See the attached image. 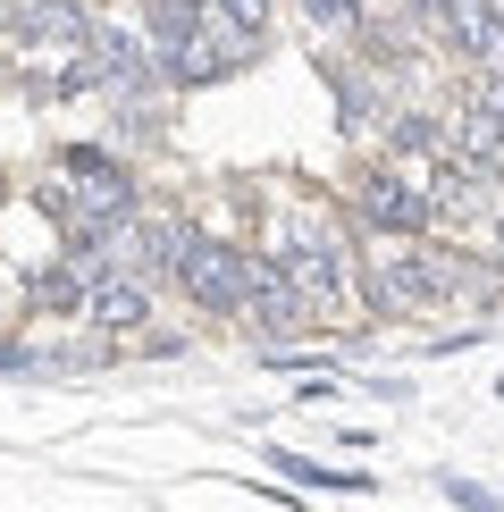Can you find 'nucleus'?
<instances>
[{
	"instance_id": "obj_1",
	"label": "nucleus",
	"mask_w": 504,
	"mask_h": 512,
	"mask_svg": "<svg viewBox=\"0 0 504 512\" xmlns=\"http://www.w3.org/2000/svg\"><path fill=\"white\" fill-rule=\"evenodd\" d=\"M446 294H454V269L429 261V252H395V261L370 269V303L387 311V319H420V311L446 303Z\"/></svg>"
},
{
	"instance_id": "obj_2",
	"label": "nucleus",
	"mask_w": 504,
	"mask_h": 512,
	"mask_svg": "<svg viewBox=\"0 0 504 512\" xmlns=\"http://www.w3.org/2000/svg\"><path fill=\"white\" fill-rule=\"evenodd\" d=\"M177 277H185V294H194L202 311H244L252 261H244L236 244H219V236H194V244H185V261H177Z\"/></svg>"
},
{
	"instance_id": "obj_3",
	"label": "nucleus",
	"mask_w": 504,
	"mask_h": 512,
	"mask_svg": "<svg viewBox=\"0 0 504 512\" xmlns=\"http://www.w3.org/2000/svg\"><path fill=\"white\" fill-rule=\"evenodd\" d=\"M362 219H370V227H387V236H420L437 210H429V194H420L412 177H387V168H370V177H362Z\"/></svg>"
},
{
	"instance_id": "obj_4",
	"label": "nucleus",
	"mask_w": 504,
	"mask_h": 512,
	"mask_svg": "<svg viewBox=\"0 0 504 512\" xmlns=\"http://www.w3.org/2000/svg\"><path fill=\"white\" fill-rule=\"evenodd\" d=\"M84 311H93V328L126 336V328H143V319H152V286H143V277H126V269H93Z\"/></svg>"
},
{
	"instance_id": "obj_5",
	"label": "nucleus",
	"mask_w": 504,
	"mask_h": 512,
	"mask_svg": "<svg viewBox=\"0 0 504 512\" xmlns=\"http://www.w3.org/2000/svg\"><path fill=\"white\" fill-rule=\"evenodd\" d=\"M244 311L252 319H261V328H303V319H311V294L303 286H294V277L286 269H252V286H244Z\"/></svg>"
},
{
	"instance_id": "obj_6",
	"label": "nucleus",
	"mask_w": 504,
	"mask_h": 512,
	"mask_svg": "<svg viewBox=\"0 0 504 512\" xmlns=\"http://www.w3.org/2000/svg\"><path fill=\"white\" fill-rule=\"evenodd\" d=\"M210 42H219V59L236 68L269 42V0H219V17H210Z\"/></svg>"
},
{
	"instance_id": "obj_7",
	"label": "nucleus",
	"mask_w": 504,
	"mask_h": 512,
	"mask_svg": "<svg viewBox=\"0 0 504 512\" xmlns=\"http://www.w3.org/2000/svg\"><path fill=\"white\" fill-rule=\"evenodd\" d=\"M17 34H34V42H93V17H84L76 0H34V9L17 17Z\"/></svg>"
},
{
	"instance_id": "obj_8",
	"label": "nucleus",
	"mask_w": 504,
	"mask_h": 512,
	"mask_svg": "<svg viewBox=\"0 0 504 512\" xmlns=\"http://www.w3.org/2000/svg\"><path fill=\"white\" fill-rule=\"evenodd\" d=\"M84 294H93V277H84V269H42L34 277V303L42 311H84Z\"/></svg>"
},
{
	"instance_id": "obj_9",
	"label": "nucleus",
	"mask_w": 504,
	"mask_h": 512,
	"mask_svg": "<svg viewBox=\"0 0 504 512\" xmlns=\"http://www.w3.org/2000/svg\"><path fill=\"white\" fill-rule=\"evenodd\" d=\"M194 34H202L194 0H152V42H160V51H177V42H194Z\"/></svg>"
},
{
	"instance_id": "obj_10",
	"label": "nucleus",
	"mask_w": 504,
	"mask_h": 512,
	"mask_svg": "<svg viewBox=\"0 0 504 512\" xmlns=\"http://www.w3.org/2000/svg\"><path fill=\"white\" fill-rule=\"evenodd\" d=\"M303 17H311V26H345L353 0H303Z\"/></svg>"
},
{
	"instance_id": "obj_11",
	"label": "nucleus",
	"mask_w": 504,
	"mask_h": 512,
	"mask_svg": "<svg viewBox=\"0 0 504 512\" xmlns=\"http://www.w3.org/2000/svg\"><path fill=\"white\" fill-rule=\"evenodd\" d=\"M404 9H412V17H446L454 0H404Z\"/></svg>"
},
{
	"instance_id": "obj_12",
	"label": "nucleus",
	"mask_w": 504,
	"mask_h": 512,
	"mask_svg": "<svg viewBox=\"0 0 504 512\" xmlns=\"http://www.w3.org/2000/svg\"><path fill=\"white\" fill-rule=\"evenodd\" d=\"M496 261H504V210H496Z\"/></svg>"
},
{
	"instance_id": "obj_13",
	"label": "nucleus",
	"mask_w": 504,
	"mask_h": 512,
	"mask_svg": "<svg viewBox=\"0 0 504 512\" xmlns=\"http://www.w3.org/2000/svg\"><path fill=\"white\" fill-rule=\"evenodd\" d=\"M0 76H9V68H0Z\"/></svg>"
}]
</instances>
